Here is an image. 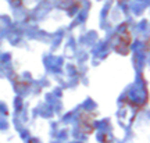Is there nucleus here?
I'll list each match as a JSON object with an SVG mask.
<instances>
[{
	"mask_svg": "<svg viewBox=\"0 0 150 143\" xmlns=\"http://www.w3.org/2000/svg\"><path fill=\"white\" fill-rule=\"evenodd\" d=\"M131 42H132V38H131V33L128 29L120 32L114 40V50L127 56L129 53V49H131Z\"/></svg>",
	"mask_w": 150,
	"mask_h": 143,
	"instance_id": "1",
	"label": "nucleus"
}]
</instances>
